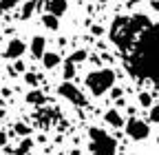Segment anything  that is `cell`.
<instances>
[{
    "instance_id": "6da1fadb",
    "label": "cell",
    "mask_w": 159,
    "mask_h": 155,
    "mask_svg": "<svg viewBox=\"0 0 159 155\" xmlns=\"http://www.w3.org/2000/svg\"><path fill=\"white\" fill-rule=\"evenodd\" d=\"M124 58L126 71L137 80L159 82V25H150Z\"/></svg>"
},
{
    "instance_id": "7a4b0ae2",
    "label": "cell",
    "mask_w": 159,
    "mask_h": 155,
    "mask_svg": "<svg viewBox=\"0 0 159 155\" xmlns=\"http://www.w3.org/2000/svg\"><path fill=\"white\" fill-rule=\"evenodd\" d=\"M150 18H146L144 13H135V16H117L111 29H108V40L119 49V53L126 55L130 51V47L135 45V40L142 31H146L150 27Z\"/></svg>"
},
{
    "instance_id": "3957f363",
    "label": "cell",
    "mask_w": 159,
    "mask_h": 155,
    "mask_svg": "<svg viewBox=\"0 0 159 155\" xmlns=\"http://www.w3.org/2000/svg\"><path fill=\"white\" fill-rule=\"evenodd\" d=\"M89 148H91V155H115L117 151V142L113 135H108L104 129H97V126H91L89 129Z\"/></svg>"
},
{
    "instance_id": "277c9868",
    "label": "cell",
    "mask_w": 159,
    "mask_h": 155,
    "mask_svg": "<svg viewBox=\"0 0 159 155\" xmlns=\"http://www.w3.org/2000/svg\"><path fill=\"white\" fill-rule=\"evenodd\" d=\"M86 89L93 93V95H104L108 89H113L115 84V71L113 69H97V71H91L84 80Z\"/></svg>"
},
{
    "instance_id": "5b68a950",
    "label": "cell",
    "mask_w": 159,
    "mask_h": 155,
    "mask_svg": "<svg viewBox=\"0 0 159 155\" xmlns=\"http://www.w3.org/2000/svg\"><path fill=\"white\" fill-rule=\"evenodd\" d=\"M126 135L135 142H142L150 135V126L144 122V120H137V118H130L126 122Z\"/></svg>"
},
{
    "instance_id": "8992f818",
    "label": "cell",
    "mask_w": 159,
    "mask_h": 155,
    "mask_svg": "<svg viewBox=\"0 0 159 155\" xmlns=\"http://www.w3.org/2000/svg\"><path fill=\"white\" fill-rule=\"evenodd\" d=\"M57 93L62 95V98H66L69 102H73L75 106H89V102H86V98L82 95V91H80L75 84H71V82H62L57 87Z\"/></svg>"
},
{
    "instance_id": "52a82bcc",
    "label": "cell",
    "mask_w": 159,
    "mask_h": 155,
    "mask_svg": "<svg viewBox=\"0 0 159 155\" xmlns=\"http://www.w3.org/2000/svg\"><path fill=\"white\" fill-rule=\"evenodd\" d=\"M25 49H27V45L22 40H18V38H13V40L7 45V49H5V58L7 60H18V58L25 53Z\"/></svg>"
},
{
    "instance_id": "ba28073f",
    "label": "cell",
    "mask_w": 159,
    "mask_h": 155,
    "mask_svg": "<svg viewBox=\"0 0 159 155\" xmlns=\"http://www.w3.org/2000/svg\"><path fill=\"white\" fill-rule=\"evenodd\" d=\"M47 9H49V13L51 16H64L66 13V9H69V2L66 0H49L47 2Z\"/></svg>"
},
{
    "instance_id": "9c48e42d",
    "label": "cell",
    "mask_w": 159,
    "mask_h": 155,
    "mask_svg": "<svg viewBox=\"0 0 159 155\" xmlns=\"http://www.w3.org/2000/svg\"><path fill=\"white\" fill-rule=\"evenodd\" d=\"M104 120H106V124H111V126H115V129H119V126H126L124 118H122V115H119L115 109H111V111H106V113H104Z\"/></svg>"
},
{
    "instance_id": "30bf717a",
    "label": "cell",
    "mask_w": 159,
    "mask_h": 155,
    "mask_svg": "<svg viewBox=\"0 0 159 155\" xmlns=\"http://www.w3.org/2000/svg\"><path fill=\"white\" fill-rule=\"evenodd\" d=\"M47 51H44V38L42 35H35L31 40V55L33 58H42Z\"/></svg>"
},
{
    "instance_id": "8fae6325",
    "label": "cell",
    "mask_w": 159,
    "mask_h": 155,
    "mask_svg": "<svg viewBox=\"0 0 159 155\" xmlns=\"http://www.w3.org/2000/svg\"><path fill=\"white\" fill-rule=\"evenodd\" d=\"M42 62H44V69H55L60 62H62V58H60L57 53H53V51H47L42 55Z\"/></svg>"
},
{
    "instance_id": "7c38bea8",
    "label": "cell",
    "mask_w": 159,
    "mask_h": 155,
    "mask_svg": "<svg viewBox=\"0 0 159 155\" xmlns=\"http://www.w3.org/2000/svg\"><path fill=\"white\" fill-rule=\"evenodd\" d=\"M42 22H44V27H47V29H51V31H57V27H60L57 18H55V16H51V13H44V16H42Z\"/></svg>"
},
{
    "instance_id": "4fadbf2b",
    "label": "cell",
    "mask_w": 159,
    "mask_h": 155,
    "mask_svg": "<svg viewBox=\"0 0 159 155\" xmlns=\"http://www.w3.org/2000/svg\"><path fill=\"white\" fill-rule=\"evenodd\" d=\"M27 102H31V104H40V102H44V95L40 93V91H31V93H27Z\"/></svg>"
},
{
    "instance_id": "5bb4252c",
    "label": "cell",
    "mask_w": 159,
    "mask_h": 155,
    "mask_svg": "<svg viewBox=\"0 0 159 155\" xmlns=\"http://www.w3.org/2000/svg\"><path fill=\"white\" fill-rule=\"evenodd\" d=\"M35 7H38L35 0H29V2L25 5V9H22V18H25V20H27V18H31V13L35 11Z\"/></svg>"
},
{
    "instance_id": "9a60e30c",
    "label": "cell",
    "mask_w": 159,
    "mask_h": 155,
    "mask_svg": "<svg viewBox=\"0 0 159 155\" xmlns=\"http://www.w3.org/2000/svg\"><path fill=\"white\" fill-rule=\"evenodd\" d=\"M73 73H75V64H73L71 60H66V62H64V78H66V82L73 78Z\"/></svg>"
},
{
    "instance_id": "2e32d148",
    "label": "cell",
    "mask_w": 159,
    "mask_h": 155,
    "mask_svg": "<svg viewBox=\"0 0 159 155\" xmlns=\"http://www.w3.org/2000/svg\"><path fill=\"white\" fill-rule=\"evenodd\" d=\"M139 104H142V106H150V104H152V95H150L148 91L139 93Z\"/></svg>"
},
{
    "instance_id": "e0dca14e",
    "label": "cell",
    "mask_w": 159,
    "mask_h": 155,
    "mask_svg": "<svg viewBox=\"0 0 159 155\" xmlns=\"http://www.w3.org/2000/svg\"><path fill=\"white\" fill-rule=\"evenodd\" d=\"M69 60H71L73 64H75V62H82V60H86V51H84V49H80V51H75V53H73V55L69 58Z\"/></svg>"
},
{
    "instance_id": "ac0fdd59",
    "label": "cell",
    "mask_w": 159,
    "mask_h": 155,
    "mask_svg": "<svg viewBox=\"0 0 159 155\" xmlns=\"http://www.w3.org/2000/svg\"><path fill=\"white\" fill-rule=\"evenodd\" d=\"M150 120H152V122H157V124H159V104H157V106H152V109H150Z\"/></svg>"
},
{
    "instance_id": "d6986e66",
    "label": "cell",
    "mask_w": 159,
    "mask_h": 155,
    "mask_svg": "<svg viewBox=\"0 0 159 155\" xmlns=\"http://www.w3.org/2000/svg\"><path fill=\"white\" fill-rule=\"evenodd\" d=\"M18 0H0V9H11Z\"/></svg>"
},
{
    "instance_id": "ffe728a7",
    "label": "cell",
    "mask_w": 159,
    "mask_h": 155,
    "mask_svg": "<svg viewBox=\"0 0 159 155\" xmlns=\"http://www.w3.org/2000/svg\"><path fill=\"white\" fill-rule=\"evenodd\" d=\"M16 133H18V135H27V133H29V126H25V124H16Z\"/></svg>"
},
{
    "instance_id": "44dd1931",
    "label": "cell",
    "mask_w": 159,
    "mask_h": 155,
    "mask_svg": "<svg viewBox=\"0 0 159 155\" xmlns=\"http://www.w3.org/2000/svg\"><path fill=\"white\" fill-rule=\"evenodd\" d=\"M5 144H7V133L0 131V146H5Z\"/></svg>"
},
{
    "instance_id": "7402d4cb",
    "label": "cell",
    "mask_w": 159,
    "mask_h": 155,
    "mask_svg": "<svg viewBox=\"0 0 159 155\" xmlns=\"http://www.w3.org/2000/svg\"><path fill=\"white\" fill-rule=\"evenodd\" d=\"M27 82H29V84H35V75H33V73H27Z\"/></svg>"
},
{
    "instance_id": "603a6c76",
    "label": "cell",
    "mask_w": 159,
    "mask_h": 155,
    "mask_svg": "<svg viewBox=\"0 0 159 155\" xmlns=\"http://www.w3.org/2000/svg\"><path fill=\"white\" fill-rule=\"evenodd\" d=\"M150 7H152L155 11H159V0H152V2H150Z\"/></svg>"
},
{
    "instance_id": "cb8c5ba5",
    "label": "cell",
    "mask_w": 159,
    "mask_h": 155,
    "mask_svg": "<svg viewBox=\"0 0 159 155\" xmlns=\"http://www.w3.org/2000/svg\"><path fill=\"white\" fill-rule=\"evenodd\" d=\"M97 2H106V0H97Z\"/></svg>"
},
{
    "instance_id": "d4e9b609",
    "label": "cell",
    "mask_w": 159,
    "mask_h": 155,
    "mask_svg": "<svg viewBox=\"0 0 159 155\" xmlns=\"http://www.w3.org/2000/svg\"><path fill=\"white\" fill-rule=\"evenodd\" d=\"M57 155H64V153H57Z\"/></svg>"
}]
</instances>
